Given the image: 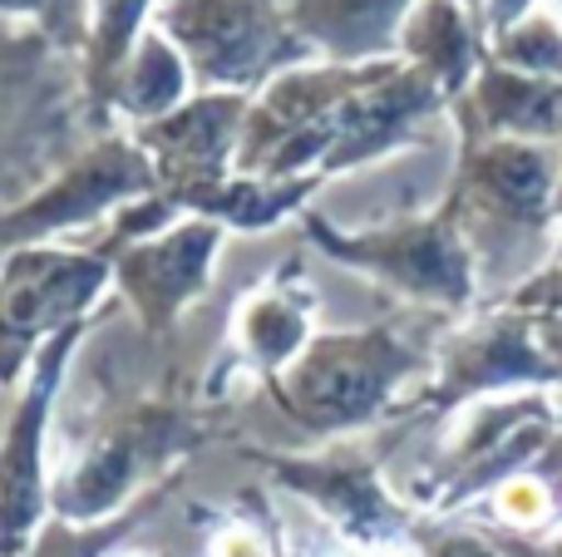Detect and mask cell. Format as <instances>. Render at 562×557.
Returning <instances> with one entry per match:
<instances>
[{
  "instance_id": "cell-1",
  "label": "cell",
  "mask_w": 562,
  "mask_h": 557,
  "mask_svg": "<svg viewBox=\"0 0 562 557\" xmlns=\"http://www.w3.org/2000/svg\"><path fill=\"white\" fill-rule=\"evenodd\" d=\"M454 144L459 154L445 197L459 207L484 296L504 302L553 257L562 148L524 138H454Z\"/></svg>"
},
{
  "instance_id": "cell-2",
  "label": "cell",
  "mask_w": 562,
  "mask_h": 557,
  "mask_svg": "<svg viewBox=\"0 0 562 557\" xmlns=\"http://www.w3.org/2000/svg\"><path fill=\"white\" fill-rule=\"evenodd\" d=\"M296 227L326 262L366 276L370 286L419 306V311L459 316L484 296L474 247H469L459 207L449 197H439L425 213L385 217L370 227H340L311 207Z\"/></svg>"
},
{
  "instance_id": "cell-3",
  "label": "cell",
  "mask_w": 562,
  "mask_h": 557,
  "mask_svg": "<svg viewBox=\"0 0 562 557\" xmlns=\"http://www.w3.org/2000/svg\"><path fill=\"white\" fill-rule=\"evenodd\" d=\"M85 65L10 20L0 49V203H20L94 144Z\"/></svg>"
},
{
  "instance_id": "cell-4",
  "label": "cell",
  "mask_w": 562,
  "mask_h": 557,
  "mask_svg": "<svg viewBox=\"0 0 562 557\" xmlns=\"http://www.w3.org/2000/svg\"><path fill=\"white\" fill-rule=\"evenodd\" d=\"M435 351L415 341L405 326L375 321L360 331H326L306 345L286 375H277L272 390L291 414L311 430H346L380 414L405 380H415Z\"/></svg>"
},
{
  "instance_id": "cell-5",
  "label": "cell",
  "mask_w": 562,
  "mask_h": 557,
  "mask_svg": "<svg viewBox=\"0 0 562 557\" xmlns=\"http://www.w3.org/2000/svg\"><path fill=\"white\" fill-rule=\"evenodd\" d=\"M154 25L188 55L198 89L257 94L281 69L316 59L277 0H164Z\"/></svg>"
},
{
  "instance_id": "cell-6",
  "label": "cell",
  "mask_w": 562,
  "mask_h": 557,
  "mask_svg": "<svg viewBox=\"0 0 562 557\" xmlns=\"http://www.w3.org/2000/svg\"><path fill=\"white\" fill-rule=\"evenodd\" d=\"M114 296V257L94 242L65 247H5L0 262V326H5V380L15 385L20 371L35 361L49 336L69 326L99 321L104 302Z\"/></svg>"
},
{
  "instance_id": "cell-7",
  "label": "cell",
  "mask_w": 562,
  "mask_h": 557,
  "mask_svg": "<svg viewBox=\"0 0 562 557\" xmlns=\"http://www.w3.org/2000/svg\"><path fill=\"white\" fill-rule=\"evenodd\" d=\"M158 193V168L128 128L99 134L49 183L0 213V247L65 242L69 232H104L114 213Z\"/></svg>"
},
{
  "instance_id": "cell-8",
  "label": "cell",
  "mask_w": 562,
  "mask_h": 557,
  "mask_svg": "<svg viewBox=\"0 0 562 557\" xmlns=\"http://www.w3.org/2000/svg\"><path fill=\"white\" fill-rule=\"evenodd\" d=\"M227 237L233 232L217 217L188 213L168 232L144 237L114 257V296L134 311L148 341H168L188 306L213 292Z\"/></svg>"
},
{
  "instance_id": "cell-9",
  "label": "cell",
  "mask_w": 562,
  "mask_h": 557,
  "mask_svg": "<svg viewBox=\"0 0 562 557\" xmlns=\"http://www.w3.org/2000/svg\"><path fill=\"white\" fill-rule=\"evenodd\" d=\"M247 104H252V94H237V89H198L183 109L154 118V124L128 128L144 144V154L154 158L158 193L178 197L188 207L193 197L227 183L237 173Z\"/></svg>"
},
{
  "instance_id": "cell-10",
  "label": "cell",
  "mask_w": 562,
  "mask_h": 557,
  "mask_svg": "<svg viewBox=\"0 0 562 557\" xmlns=\"http://www.w3.org/2000/svg\"><path fill=\"white\" fill-rule=\"evenodd\" d=\"M548 380H562V375L543 351L538 316L494 302L488 311H479L474 321L459 326L439 345V375L425 400L454 405V400H469V395L518 390V385H548Z\"/></svg>"
},
{
  "instance_id": "cell-11",
  "label": "cell",
  "mask_w": 562,
  "mask_h": 557,
  "mask_svg": "<svg viewBox=\"0 0 562 557\" xmlns=\"http://www.w3.org/2000/svg\"><path fill=\"white\" fill-rule=\"evenodd\" d=\"M316 316H321V292L311 282L306 257L286 252L233 306V336H227V355L217 361V371H233L237 365V375L257 371L262 380H277L321 336Z\"/></svg>"
},
{
  "instance_id": "cell-12",
  "label": "cell",
  "mask_w": 562,
  "mask_h": 557,
  "mask_svg": "<svg viewBox=\"0 0 562 557\" xmlns=\"http://www.w3.org/2000/svg\"><path fill=\"white\" fill-rule=\"evenodd\" d=\"M89 326H69V331L49 336L30 361V385L20 390L15 414H10V440H5V509H10V553H20L30 523L40 519V499H45V469H40V450H45V424L55 410L59 380L69 371V355L89 336Z\"/></svg>"
},
{
  "instance_id": "cell-13",
  "label": "cell",
  "mask_w": 562,
  "mask_h": 557,
  "mask_svg": "<svg viewBox=\"0 0 562 557\" xmlns=\"http://www.w3.org/2000/svg\"><path fill=\"white\" fill-rule=\"evenodd\" d=\"M449 118L454 138H524L562 148V79L524 75L488 59Z\"/></svg>"
},
{
  "instance_id": "cell-14",
  "label": "cell",
  "mask_w": 562,
  "mask_h": 557,
  "mask_svg": "<svg viewBox=\"0 0 562 557\" xmlns=\"http://www.w3.org/2000/svg\"><path fill=\"white\" fill-rule=\"evenodd\" d=\"M419 0H286L296 35L330 65H370L390 59L400 25Z\"/></svg>"
},
{
  "instance_id": "cell-15",
  "label": "cell",
  "mask_w": 562,
  "mask_h": 557,
  "mask_svg": "<svg viewBox=\"0 0 562 557\" xmlns=\"http://www.w3.org/2000/svg\"><path fill=\"white\" fill-rule=\"evenodd\" d=\"M488 25H474L459 0H419L400 25L395 55L429 75L449 94V104L469 94L479 69L488 65Z\"/></svg>"
},
{
  "instance_id": "cell-16",
  "label": "cell",
  "mask_w": 562,
  "mask_h": 557,
  "mask_svg": "<svg viewBox=\"0 0 562 557\" xmlns=\"http://www.w3.org/2000/svg\"><path fill=\"white\" fill-rule=\"evenodd\" d=\"M326 187L321 173H301V178H252V173H233L227 183H217L213 193L193 197L188 213L217 217L227 232L237 237H262L281 223H301L311 213V197Z\"/></svg>"
},
{
  "instance_id": "cell-17",
  "label": "cell",
  "mask_w": 562,
  "mask_h": 557,
  "mask_svg": "<svg viewBox=\"0 0 562 557\" xmlns=\"http://www.w3.org/2000/svg\"><path fill=\"white\" fill-rule=\"evenodd\" d=\"M193 94H198V79H193L188 55L154 25L138 39V49L128 55L124 75H119V84H114V104H109L114 109V128L154 124V118L183 109Z\"/></svg>"
},
{
  "instance_id": "cell-18",
  "label": "cell",
  "mask_w": 562,
  "mask_h": 557,
  "mask_svg": "<svg viewBox=\"0 0 562 557\" xmlns=\"http://www.w3.org/2000/svg\"><path fill=\"white\" fill-rule=\"evenodd\" d=\"M488 59L508 69H524V75L562 79V20L538 5L533 15H524L504 35L488 39Z\"/></svg>"
},
{
  "instance_id": "cell-19",
  "label": "cell",
  "mask_w": 562,
  "mask_h": 557,
  "mask_svg": "<svg viewBox=\"0 0 562 557\" xmlns=\"http://www.w3.org/2000/svg\"><path fill=\"white\" fill-rule=\"evenodd\" d=\"M5 15L30 20V30H40L49 45L85 59L89 30H94V0H5Z\"/></svg>"
},
{
  "instance_id": "cell-20",
  "label": "cell",
  "mask_w": 562,
  "mask_h": 557,
  "mask_svg": "<svg viewBox=\"0 0 562 557\" xmlns=\"http://www.w3.org/2000/svg\"><path fill=\"white\" fill-rule=\"evenodd\" d=\"M494 513L508 528H543L558 513V493L543 474H508L494 489Z\"/></svg>"
},
{
  "instance_id": "cell-21",
  "label": "cell",
  "mask_w": 562,
  "mask_h": 557,
  "mask_svg": "<svg viewBox=\"0 0 562 557\" xmlns=\"http://www.w3.org/2000/svg\"><path fill=\"white\" fill-rule=\"evenodd\" d=\"M504 306L528 311V316H562V262L538 266L524 286H514V292L504 296Z\"/></svg>"
},
{
  "instance_id": "cell-22",
  "label": "cell",
  "mask_w": 562,
  "mask_h": 557,
  "mask_svg": "<svg viewBox=\"0 0 562 557\" xmlns=\"http://www.w3.org/2000/svg\"><path fill=\"white\" fill-rule=\"evenodd\" d=\"M213 557H272V548H267V538L252 528H227V533H217Z\"/></svg>"
},
{
  "instance_id": "cell-23",
  "label": "cell",
  "mask_w": 562,
  "mask_h": 557,
  "mask_svg": "<svg viewBox=\"0 0 562 557\" xmlns=\"http://www.w3.org/2000/svg\"><path fill=\"white\" fill-rule=\"evenodd\" d=\"M538 336H543L548 361H553L558 375H562V316H538Z\"/></svg>"
},
{
  "instance_id": "cell-24",
  "label": "cell",
  "mask_w": 562,
  "mask_h": 557,
  "mask_svg": "<svg viewBox=\"0 0 562 557\" xmlns=\"http://www.w3.org/2000/svg\"><path fill=\"white\" fill-rule=\"evenodd\" d=\"M375 557H419L415 548H405V543H385V548H380Z\"/></svg>"
},
{
  "instance_id": "cell-25",
  "label": "cell",
  "mask_w": 562,
  "mask_h": 557,
  "mask_svg": "<svg viewBox=\"0 0 562 557\" xmlns=\"http://www.w3.org/2000/svg\"><path fill=\"white\" fill-rule=\"evenodd\" d=\"M548 262H562V223H558V237H553V257Z\"/></svg>"
},
{
  "instance_id": "cell-26",
  "label": "cell",
  "mask_w": 562,
  "mask_h": 557,
  "mask_svg": "<svg viewBox=\"0 0 562 557\" xmlns=\"http://www.w3.org/2000/svg\"><path fill=\"white\" fill-rule=\"evenodd\" d=\"M543 10H548V15H558V20H562V0H543Z\"/></svg>"
},
{
  "instance_id": "cell-27",
  "label": "cell",
  "mask_w": 562,
  "mask_h": 557,
  "mask_svg": "<svg viewBox=\"0 0 562 557\" xmlns=\"http://www.w3.org/2000/svg\"><path fill=\"white\" fill-rule=\"evenodd\" d=\"M558 223H562V178H558Z\"/></svg>"
}]
</instances>
